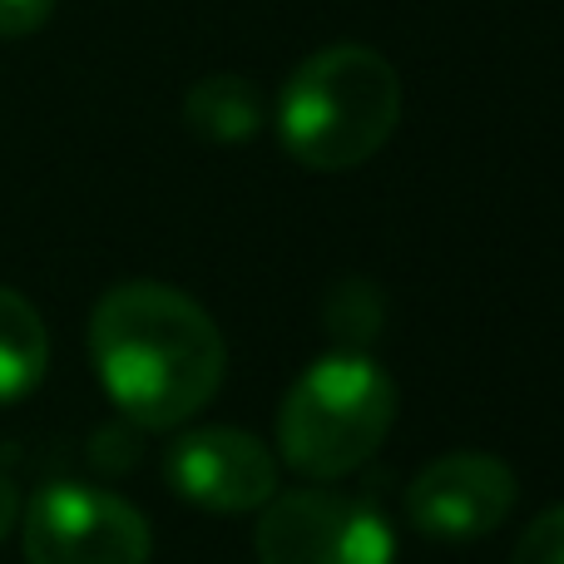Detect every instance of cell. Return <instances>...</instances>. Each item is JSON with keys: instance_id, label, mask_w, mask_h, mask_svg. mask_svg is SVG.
<instances>
[{"instance_id": "1", "label": "cell", "mask_w": 564, "mask_h": 564, "mask_svg": "<svg viewBox=\"0 0 564 564\" xmlns=\"http://www.w3.org/2000/svg\"><path fill=\"white\" fill-rule=\"evenodd\" d=\"M89 361L99 387L144 431L184 426L224 387L228 347L218 322L169 282H119L95 302Z\"/></svg>"}, {"instance_id": "2", "label": "cell", "mask_w": 564, "mask_h": 564, "mask_svg": "<svg viewBox=\"0 0 564 564\" xmlns=\"http://www.w3.org/2000/svg\"><path fill=\"white\" fill-rule=\"evenodd\" d=\"M401 119V79L367 45H327L288 75L278 95V139L302 169L341 174L391 139Z\"/></svg>"}, {"instance_id": "3", "label": "cell", "mask_w": 564, "mask_h": 564, "mask_svg": "<svg viewBox=\"0 0 564 564\" xmlns=\"http://www.w3.org/2000/svg\"><path fill=\"white\" fill-rule=\"evenodd\" d=\"M397 421V387L367 351H327L288 387L278 451L297 476L341 480L381 451Z\"/></svg>"}, {"instance_id": "4", "label": "cell", "mask_w": 564, "mask_h": 564, "mask_svg": "<svg viewBox=\"0 0 564 564\" xmlns=\"http://www.w3.org/2000/svg\"><path fill=\"white\" fill-rule=\"evenodd\" d=\"M253 550L258 564H391L397 530L367 496L288 490L263 506Z\"/></svg>"}, {"instance_id": "5", "label": "cell", "mask_w": 564, "mask_h": 564, "mask_svg": "<svg viewBox=\"0 0 564 564\" xmlns=\"http://www.w3.org/2000/svg\"><path fill=\"white\" fill-rule=\"evenodd\" d=\"M25 564H149L154 535L129 500L99 486L55 480L20 516Z\"/></svg>"}, {"instance_id": "6", "label": "cell", "mask_w": 564, "mask_h": 564, "mask_svg": "<svg viewBox=\"0 0 564 564\" xmlns=\"http://www.w3.org/2000/svg\"><path fill=\"white\" fill-rule=\"evenodd\" d=\"M516 470L486 451H451L436 456L406 490V516L426 540L466 545L506 525L516 510Z\"/></svg>"}, {"instance_id": "7", "label": "cell", "mask_w": 564, "mask_h": 564, "mask_svg": "<svg viewBox=\"0 0 564 564\" xmlns=\"http://www.w3.org/2000/svg\"><path fill=\"white\" fill-rule=\"evenodd\" d=\"M169 486L218 516H243L278 496V460L258 436L234 426L184 431L164 456Z\"/></svg>"}, {"instance_id": "8", "label": "cell", "mask_w": 564, "mask_h": 564, "mask_svg": "<svg viewBox=\"0 0 564 564\" xmlns=\"http://www.w3.org/2000/svg\"><path fill=\"white\" fill-rule=\"evenodd\" d=\"M184 119L208 144H243L263 129V89L248 75H204L184 95Z\"/></svg>"}, {"instance_id": "9", "label": "cell", "mask_w": 564, "mask_h": 564, "mask_svg": "<svg viewBox=\"0 0 564 564\" xmlns=\"http://www.w3.org/2000/svg\"><path fill=\"white\" fill-rule=\"evenodd\" d=\"M50 367V337L40 312L15 288H0V406L30 397Z\"/></svg>"}, {"instance_id": "10", "label": "cell", "mask_w": 564, "mask_h": 564, "mask_svg": "<svg viewBox=\"0 0 564 564\" xmlns=\"http://www.w3.org/2000/svg\"><path fill=\"white\" fill-rule=\"evenodd\" d=\"M327 327L332 337H341L347 347L341 351H357L361 341L371 337V332L381 327V297L371 282H341V288H332L327 297Z\"/></svg>"}, {"instance_id": "11", "label": "cell", "mask_w": 564, "mask_h": 564, "mask_svg": "<svg viewBox=\"0 0 564 564\" xmlns=\"http://www.w3.org/2000/svg\"><path fill=\"white\" fill-rule=\"evenodd\" d=\"M510 564H564V506L545 510V516L516 540Z\"/></svg>"}, {"instance_id": "12", "label": "cell", "mask_w": 564, "mask_h": 564, "mask_svg": "<svg viewBox=\"0 0 564 564\" xmlns=\"http://www.w3.org/2000/svg\"><path fill=\"white\" fill-rule=\"evenodd\" d=\"M50 10H55V0H0V40L35 35L50 20Z\"/></svg>"}, {"instance_id": "13", "label": "cell", "mask_w": 564, "mask_h": 564, "mask_svg": "<svg viewBox=\"0 0 564 564\" xmlns=\"http://www.w3.org/2000/svg\"><path fill=\"white\" fill-rule=\"evenodd\" d=\"M15 520H20V496H15V486L0 476V540L15 530Z\"/></svg>"}]
</instances>
